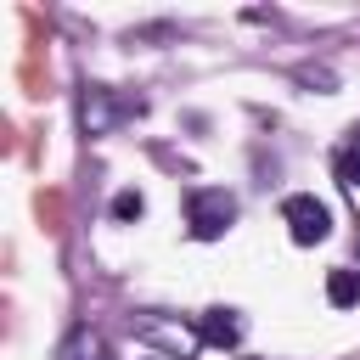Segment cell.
I'll use <instances>...</instances> for the list:
<instances>
[{
	"instance_id": "cell-3",
	"label": "cell",
	"mask_w": 360,
	"mask_h": 360,
	"mask_svg": "<svg viewBox=\"0 0 360 360\" xmlns=\"http://www.w3.org/2000/svg\"><path fill=\"white\" fill-rule=\"evenodd\" d=\"M281 219H287V231H292L298 248H315V242H326V231H332V208H326L315 191H292V197L281 202Z\"/></svg>"
},
{
	"instance_id": "cell-9",
	"label": "cell",
	"mask_w": 360,
	"mask_h": 360,
	"mask_svg": "<svg viewBox=\"0 0 360 360\" xmlns=\"http://www.w3.org/2000/svg\"><path fill=\"white\" fill-rule=\"evenodd\" d=\"M298 84H315V90H332V73H326V68H298Z\"/></svg>"
},
{
	"instance_id": "cell-2",
	"label": "cell",
	"mask_w": 360,
	"mask_h": 360,
	"mask_svg": "<svg viewBox=\"0 0 360 360\" xmlns=\"http://www.w3.org/2000/svg\"><path fill=\"white\" fill-rule=\"evenodd\" d=\"M186 225L197 242H219L231 225H236V197L225 186H197L191 202H186Z\"/></svg>"
},
{
	"instance_id": "cell-8",
	"label": "cell",
	"mask_w": 360,
	"mask_h": 360,
	"mask_svg": "<svg viewBox=\"0 0 360 360\" xmlns=\"http://www.w3.org/2000/svg\"><path fill=\"white\" fill-rule=\"evenodd\" d=\"M141 214H146V197H141V191H135V186H129V191H118V197H112V219H124V225H129V219H141Z\"/></svg>"
},
{
	"instance_id": "cell-5",
	"label": "cell",
	"mask_w": 360,
	"mask_h": 360,
	"mask_svg": "<svg viewBox=\"0 0 360 360\" xmlns=\"http://www.w3.org/2000/svg\"><path fill=\"white\" fill-rule=\"evenodd\" d=\"M56 360H112V349H107V338H101V332H90V326H73V332L62 338Z\"/></svg>"
},
{
	"instance_id": "cell-7",
	"label": "cell",
	"mask_w": 360,
	"mask_h": 360,
	"mask_svg": "<svg viewBox=\"0 0 360 360\" xmlns=\"http://www.w3.org/2000/svg\"><path fill=\"white\" fill-rule=\"evenodd\" d=\"M332 174H338V186H349V191H360V146H354V141L332 152Z\"/></svg>"
},
{
	"instance_id": "cell-1",
	"label": "cell",
	"mask_w": 360,
	"mask_h": 360,
	"mask_svg": "<svg viewBox=\"0 0 360 360\" xmlns=\"http://www.w3.org/2000/svg\"><path fill=\"white\" fill-rule=\"evenodd\" d=\"M141 112H146L141 96H118L107 84H84L79 90V124H84V135H112L118 124H129Z\"/></svg>"
},
{
	"instance_id": "cell-6",
	"label": "cell",
	"mask_w": 360,
	"mask_h": 360,
	"mask_svg": "<svg viewBox=\"0 0 360 360\" xmlns=\"http://www.w3.org/2000/svg\"><path fill=\"white\" fill-rule=\"evenodd\" d=\"M326 298H332V309H354L360 304V270H349V264L326 270Z\"/></svg>"
},
{
	"instance_id": "cell-4",
	"label": "cell",
	"mask_w": 360,
	"mask_h": 360,
	"mask_svg": "<svg viewBox=\"0 0 360 360\" xmlns=\"http://www.w3.org/2000/svg\"><path fill=\"white\" fill-rule=\"evenodd\" d=\"M197 338H202L208 349H231V343L242 338L236 309H202V315H197Z\"/></svg>"
}]
</instances>
